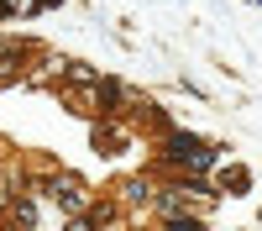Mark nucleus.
<instances>
[{"label": "nucleus", "mask_w": 262, "mask_h": 231, "mask_svg": "<svg viewBox=\"0 0 262 231\" xmlns=\"http://www.w3.org/2000/svg\"><path fill=\"white\" fill-rule=\"evenodd\" d=\"M168 158L184 163L189 174H205V168L215 163V147L200 142V137H189V132H168Z\"/></svg>", "instance_id": "obj_1"}, {"label": "nucleus", "mask_w": 262, "mask_h": 231, "mask_svg": "<svg viewBox=\"0 0 262 231\" xmlns=\"http://www.w3.org/2000/svg\"><path fill=\"white\" fill-rule=\"evenodd\" d=\"M48 195L63 205V210H84V205H90V195H84V184L74 179V174H63V179H53V189H48Z\"/></svg>", "instance_id": "obj_2"}, {"label": "nucleus", "mask_w": 262, "mask_h": 231, "mask_svg": "<svg viewBox=\"0 0 262 231\" xmlns=\"http://www.w3.org/2000/svg\"><path fill=\"white\" fill-rule=\"evenodd\" d=\"M126 200H131V205H147V200H152V184H147V179H131V184H126Z\"/></svg>", "instance_id": "obj_3"}, {"label": "nucleus", "mask_w": 262, "mask_h": 231, "mask_svg": "<svg viewBox=\"0 0 262 231\" xmlns=\"http://www.w3.org/2000/svg\"><path fill=\"white\" fill-rule=\"evenodd\" d=\"M226 184H231V195H247V168H231Z\"/></svg>", "instance_id": "obj_4"}]
</instances>
